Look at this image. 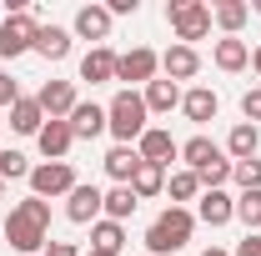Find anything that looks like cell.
<instances>
[{"label": "cell", "mask_w": 261, "mask_h": 256, "mask_svg": "<svg viewBox=\"0 0 261 256\" xmlns=\"http://www.w3.org/2000/svg\"><path fill=\"white\" fill-rule=\"evenodd\" d=\"M136 151H141V161H151V166H171V161L181 156V146H176L171 131H161V126H146V136L136 141Z\"/></svg>", "instance_id": "obj_9"}, {"label": "cell", "mask_w": 261, "mask_h": 256, "mask_svg": "<svg viewBox=\"0 0 261 256\" xmlns=\"http://www.w3.org/2000/svg\"><path fill=\"white\" fill-rule=\"evenodd\" d=\"M166 20H171V31L181 35V45H191V40H201L211 31V5H201V0H171Z\"/></svg>", "instance_id": "obj_4"}, {"label": "cell", "mask_w": 261, "mask_h": 256, "mask_svg": "<svg viewBox=\"0 0 261 256\" xmlns=\"http://www.w3.org/2000/svg\"><path fill=\"white\" fill-rule=\"evenodd\" d=\"M201 256H226V251H221V246H211V251H201Z\"/></svg>", "instance_id": "obj_39"}, {"label": "cell", "mask_w": 261, "mask_h": 256, "mask_svg": "<svg viewBox=\"0 0 261 256\" xmlns=\"http://www.w3.org/2000/svg\"><path fill=\"white\" fill-rule=\"evenodd\" d=\"M0 196H5V181H0Z\"/></svg>", "instance_id": "obj_40"}, {"label": "cell", "mask_w": 261, "mask_h": 256, "mask_svg": "<svg viewBox=\"0 0 261 256\" xmlns=\"http://www.w3.org/2000/svg\"><path fill=\"white\" fill-rule=\"evenodd\" d=\"M130 191H136V201H151V196H161V191H166V166L141 161V166H136V176H130Z\"/></svg>", "instance_id": "obj_20"}, {"label": "cell", "mask_w": 261, "mask_h": 256, "mask_svg": "<svg viewBox=\"0 0 261 256\" xmlns=\"http://www.w3.org/2000/svg\"><path fill=\"white\" fill-rule=\"evenodd\" d=\"M35 106H40L50 121H70V111H75V86H70V81H45L40 96H35Z\"/></svg>", "instance_id": "obj_8"}, {"label": "cell", "mask_w": 261, "mask_h": 256, "mask_svg": "<svg viewBox=\"0 0 261 256\" xmlns=\"http://www.w3.org/2000/svg\"><path fill=\"white\" fill-rule=\"evenodd\" d=\"M100 131H106V106L75 100V111H70V136H75V141H91V136H100Z\"/></svg>", "instance_id": "obj_11"}, {"label": "cell", "mask_w": 261, "mask_h": 256, "mask_svg": "<svg viewBox=\"0 0 261 256\" xmlns=\"http://www.w3.org/2000/svg\"><path fill=\"white\" fill-rule=\"evenodd\" d=\"M181 111H186V121H196V126H206V121H216L221 100H216V91L196 86V91H186V96H181Z\"/></svg>", "instance_id": "obj_15"}, {"label": "cell", "mask_w": 261, "mask_h": 256, "mask_svg": "<svg viewBox=\"0 0 261 256\" xmlns=\"http://www.w3.org/2000/svg\"><path fill=\"white\" fill-rule=\"evenodd\" d=\"M236 256H261V236H256V231H246V241L236 246Z\"/></svg>", "instance_id": "obj_36"}, {"label": "cell", "mask_w": 261, "mask_h": 256, "mask_svg": "<svg viewBox=\"0 0 261 256\" xmlns=\"http://www.w3.org/2000/svg\"><path fill=\"white\" fill-rule=\"evenodd\" d=\"M81 81H91V86L116 81V50H111V45H96V50L81 61Z\"/></svg>", "instance_id": "obj_19"}, {"label": "cell", "mask_w": 261, "mask_h": 256, "mask_svg": "<svg viewBox=\"0 0 261 256\" xmlns=\"http://www.w3.org/2000/svg\"><path fill=\"white\" fill-rule=\"evenodd\" d=\"M20 176H31V161L20 151H0V181H20Z\"/></svg>", "instance_id": "obj_32"}, {"label": "cell", "mask_w": 261, "mask_h": 256, "mask_svg": "<svg viewBox=\"0 0 261 256\" xmlns=\"http://www.w3.org/2000/svg\"><path fill=\"white\" fill-rule=\"evenodd\" d=\"M256 146H261V131L251 126V121L231 126V136H226V151H231L236 161H251V156H256Z\"/></svg>", "instance_id": "obj_25"}, {"label": "cell", "mask_w": 261, "mask_h": 256, "mask_svg": "<svg viewBox=\"0 0 261 256\" xmlns=\"http://www.w3.org/2000/svg\"><path fill=\"white\" fill-rule=\"evenodd\" d=\"M156 70H161V56L156 50H146V45H136L126 56H116V81H156Z\"/></svg>", "instance_id": "obj_7"}, {"label": "cell", "mask_w": 261, "mask_h": 256, "mask_svg": "<svg viewBox=\"0 0 261 256\" xmlns=\"http://www.w3.org/2000/svg\"><path fill=\"white\" fill-rule=\"evenodd\" d=\"M35 31H40V20L31 10H10V20L0 25V61H15V56L35 50Z\"/></svg>", "instance_id": "obj_5"}, {"label": "cell", "mask_w": 261, "mask_h": 256, "mask_svg": "<svg viewBox=\"0 0 261 256\" xmlns=\"http://www.w3.org/2000/svg\"><path fill=\"white\" fill-rule=\"evenodd\" d=\"M141 100H146V111H156V116H171V111L181 106V86H176V81H151Z\"/></svg>", "instance_id": "obj_21"}, {"label": "cell", "mask_w": 261, "mask_h": 256, "mask_svg": "<svg viewBox=\"0 0 261 256\" xmlns=\"http://www.w3.org/2000/svg\"><path fill=\"white\" fill-rule=\"evenodd\" d=\"M136 166H141V151H136V146H111V151H106V176H111L116 186H130Z\"/></svg>", "instance_id": "obj_16"}, {"label": "cell", "mask_w": 261, "mask_h": 256, "mask_svg": "<svg viewBox=\"0 0 261 256\" xmlns=\"http://www.w3.org/2000/svg\"><path fill=\"white\" fill-rule=\"evenodd\" d=\"M81 186L75 181V171H70V161H45V166H31V196H70Z\"/></svg>", "instance_id": "obj_6"}, {"label": "cell", "mask_w": 261, "mask_h": 256, "mask_svg": "<svg viewBox=\"0 0 261 256\" xmlns=\"http://www.w3.org/2000/svg\"><path fill=\"white\" fill-rule=\"evenodd\" d=\"M216 65H221V70H246V65H251V45L236 40V35L216 40Z\"/></svg>", "instance_id": "obj_24"}, {"label": "cell", "mask_w": 261, "mask_h": 256, "mask_svg": "<svg viewBox=\"0 0 261 256\" xmlns=\"http://www.w3.org/2000/svg\"><path fill=\"white\" fill-rule=\"evenodd\" d=\"M35 50H40L45 61H65V56H70V31H61V25H40V31H35Z\"/></svg>", "instance_id": "obj_23"}, {"label": "cell", "mask_w": 261, "mask_h": 256, "mask_svg": "<svg viewBox=\"0 0 261 256\" xmlns=\"http://www.w3.org/2000/svg\"><path fill=\"white\" fill-rule=\"evenodd\" d=\"M136 5H141V0H106V10H111V20H116V15H136Z\"/></svg>", "instance_id": "obj_34"}, {"label": "cell", "mask_w": 261, "mask_h": 256, "mask_svg": "<svg viewBox=\"0 0 261 256\" xmlns=\"http://www.w3.org/2000/svg\"><path fill=\"white\" fill-rule=\"evenodd\" d=\"M15 100H20L15 81H10V75H0V106H15Z\"/></svg>", "instance_id": "obj_35"}, {"label": "cell", "mask_w": 261, "mask_h": 256, "mask_svg": "<svg viewBox=\"0 0 261 256\" xmlns=\"http://www.w3.org/2000/svg\"><path fill=\"white\" fill-rule=\"evenodd\" d=\"M231 181L241 186V191H261V161H231Z\"/></svg>", "instance_id": "obj_30"}, {"label": "cell", "mask_w": 261, "mask_h": 256, "mask_svg": "<svg viewBox=\"0 0 261 256\" xmlns=\"http://www.w3.org/2000/svg\"><path fill=\"white\" fill-rule=\"evenodd\" d=\"M91 256H106V251H91Z\"/></svg>", "instance_id": "obj_41"}, {"label": "cell", "mask_w": 261, "mask_h": 256, "mask_svg": "<svg viewBox=\"0 0 261 256\" xmlns=\"http://www.w3.org/2000/svg\"><path fill=\"white\" fill-rule=\"evenodd\" d=\"M211 15H216V25H221L226 35H236L241 25H246V15H251V5H241V0H221V5H216Z\"/></svg>", "instance_id": "obj_28"}, {"label": "cell", "mask_w": 261, "mask_h": 256, "mask_svg": "<svg viewBox=\"0 0 261 256\" xmlns=\"http://www.w3.org/2000/svg\"><path fill=\"white\" fill-rule=\"evenodd\" d=\"M10 126L20 131V136H40V126H45V111L35 106V96H20L15 106H10Z\"/></svg>", "instance_id": "obj_22"}, {"label": "cell", "mask_w": 261, "mask_h": 256, "mask_svg": "<svg viewBox=\"0 0 261 256\" xmlns=\"http://www.w3.org/2000/svg\"><path fill=\"white\" fill-rule=\"evenodd\" d=\"M251 70H256V75H261V45H256V50H251Z\"/></svg>", "instance_id": "obj_38"}, {"label": "cell", "mask_w": 261, "mask_h": 256, "mask_svg": "<svg viewBox=\"0 0 261 256\" xmlns=\"http://www.w3.org/2000/svg\"><path fill=\"white\" fill-rule=\"evenodd\" d=\"M181 156H186V171H196V176H201V171H211L216 161H226V151H221L211 136H191V141L181 146Z\"/></svg>", "instance_id": "obj_12"}, {"label": "cell", "mask_w": 261, "mask_h": 256, "mask_svg": "<svg viewBox=\"0 0 261 256\" xmlns=\"http://www.w3.org/2000/svg\"><path fill=\"white\" fill-rule=\"evenodd\" d=\"M191 226H196V216L186 211V206L161 211V216L151 221V231H146V251L151 256H176L186 241H191Z\"/></svg>", "instance_id": "obj_2"}, {"label": "cell", "mask_w": 261, "mask_h": 256, "mask_svg": "<svg viewBox=\"0 0 261 256\" xmlns=\"http://www.w3.org/2000/svg\"><path fill=\"white\" fill-rule=\"evenodd\" d=\"M166 191H171L176 206H181V201H196V196H201V176H196V171H176V176L166 181Z\"/></svg>", "instance_id": "obj_29"}, {"label": "cell", "mask_w": 261, "mask_h": 256, "mask_svg": "<svg viewBox=\"0 0 261 256\" xmlns=\"http://www.w3.org/2000/svg\"><path fill=\"white\" fill-rule=\"evenodd\" d=\"M241 116H246L251 126L261 121V86H256V91H246V96H241Z\"/></svg>", "instance_id": "obj_33"}, {"label": "cell", "mask_w": 261, "mask_h": 256, "mask_svg": "<svg viewBox=\"0 0 261 256\" xmlns=\"http://www.w3.org/2000/svg\"><path fill=\"white\" fill-rule=\"evenodd\" d=\"M136 206H141V201H136V191H130V186H111V191H106V206H100V211H106V221H126Z\"/></svg>", "instance_id": "obj_27"}, {"label": "cell", "mask_w": 261, "mask_h": 256, "mask_svg": "<svg viewBox=\"0 0 261 256\" xmlns=\"http://www.w3.org/2000/svg\"><path fill=\"white\" fill-rule=\"evenodd\" d=\"M121 241H126V231H121V221H96V226H91V251L121 256Z\"/></svg>", "instance_id": "obj_26"}, {"label": "cell", "mask_w": 261, "mask_h": 256, "mask_svg": "<svg viewBox=\"0 0 261 256\" xmlns=\"http://www.w3.org/2000/svg\"><path fill=\"white\" fill-rule=\"evenodd\" d=\"M100 206H106V191H100V186H75V191L65 196V216H70L75 226L96 221V216H100Z\"/></svg>", "instance_id": "obj_10"}, {"label": "cell", "mask_w": 261, "mask_h": 256, "mask_svg": "<svg viewBox=\"0 0 261 256\" xmlns=\"http://www.w3.org/2000/svg\"><path fill=\"white\" fill-rule=\"evenodd\" d=\"M40 256H45V251H40Z\"/></svg>", "instance_id": "obj_42"}, {"label": "cell", "mask_w": 261, "mask_h": 256, "mask_svg": "<svg viewBox=\"0 0 261 256\" xmlns=\"http://www.w3.org/2000/svg\"><path fill=\"white\" fill-rule=\"evenodd\" d=\"M161 70H166V81H191L196 70H201L196 45H171V50L161 56Z\"/></svg>", "instance_id": "obj_13"}, {"label": "cell", "mask_w": 261, "mask_h": 256, "mask_svg": "<svg viewBox=\"0 0 261 256\" xmlns=\"http://www.w3.org/2000/svg\"><path fill=\"white\" fill-rule=\"evenodd\" d=\"M146 100L136 96V91H116V100L106 106V131L121 141V146H130V141H141L146 136Z\"/></svg>", "instance_id": "obj_3"}, {"label": "cell", "mask_w": 261, "mask_h": 256, "mask_svg": "<svg viewBox=\"0 0 261 256\" xmlns=\"http://www.w3.org/2000/svg\"><path fill=\"white\" fill-rule=\"evenodd\" d=\"M35 141H40V151H45V161H65V151L75 146V136H70V121H45Z\"/></svg>", "instance_id": "obj_14"}, {"label": "cell", "mask_w": 261, "mask_h": 256, "mask_svg": "<svg viewBox=\"0 0 261 256\" xmlns=\"http://www.w3.org/2000/svg\"><path fill=\"white\" fill-rule=\"evenodd\" d=\"M75 35L106 40V35H111V10H106V5H81V10H75Z\"/></svg>", "instance_id": "obj_17"}, {"label": "cell", "mask_w": 261, "mask_h": 256, "mask_svg": "<svg viewBox=\"0 0 261 256\" xmlns=\"http://www.w3.org/2000/svg\"><path fill=\"white\" fill-rule=\"evenodd\" d=\"M236 216L246 221V231H256L261 226V191H241L236 196Z\"/></svg>", "instance_id": "obj_31"}, {"label": "cell", "mask_w": 261, "mask_h": 256, "mask_svg": "<svg viewBox=\"0 0 261 256\" xmlns=\"http://www.w3.org/2000/svg\"><path fill=\"white\" fill-rule=\"evenodd\" d=\"M45 256H75L70 241H45Z\"/></svg>", "instance_id": "obj_37"}, {"label": "cell", "mask_w": 261, "mask_h": 256, "mask_svg": "<svg viewBox=\"0 0 261 256\" xmlns=\"http://www.w3.org/2000/svg\"><path fill=\"white\" fill-rule=\"evenodd\" d=\"M196 216L206 226H226L231 216H236V201H231L226 191H201V206H196Z\"/></svg>", "instance_id": "obj_18"}, {"label": "cell", "mask_w": 261, "mask_h": 256, "mask_svg": "<svg viewBox=\"0 0 261 256\" xmlns=\"http://www.w3.org/2000/svg\"><path fill=\"white\" fill-rule=\"evenodd\" d=\"M45 236H50V206H45L40 196H25V201L5 216V241H10L15 251H25V256H40Z\"/></svg>", "instance_id": "obj_1"}]
</instances>
